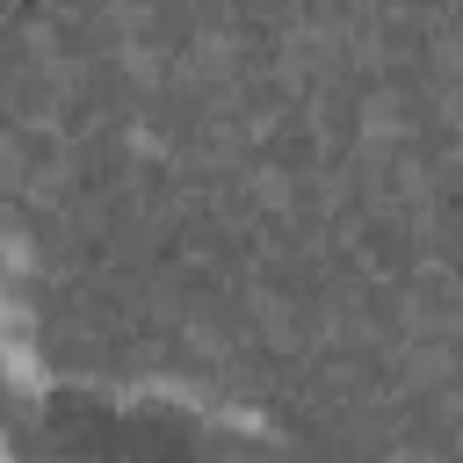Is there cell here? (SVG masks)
<instances>
[{
    "label": "cell",
    "instance_id": "obj_1",
    "mask_svg": "<svg viewBox=\"0 0 463 463\" xmlns=\"http://www.w3.org/2000/svg\"><path fill=\"white\" fill-rule=\"evenodd\" d=\"M7 463H282L275 434L217 398L43 383L7 405Z\"/></svg>",
    "mask_w": 463,
    "mask_h": 463
},
{
    "label": "cell",
    "instance_id": "obj_2",
    "mask_svg": "<svg viewBox=\"0 0 463 463\" xmlns=\"http://www.w3.org/2000/svg\"><path fill=\"white\" fill-rule=\"evenodd\" d=\"M456 463H463V456H456Z\"/></svg>",
    "mask_w": 463,
    "mask_h": 463
}]
</instances>
